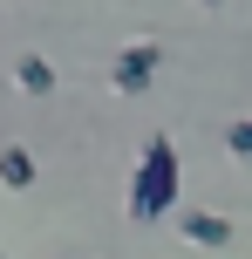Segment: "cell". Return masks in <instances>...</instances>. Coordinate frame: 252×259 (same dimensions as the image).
I'll return each instance as SVG.
<instances>
[{
    "mask_svg": "<svg viewBox=\"0 0 252 259\" xmlns=\"http://www.w3.org/2000/svg\"><path fill=\"white\" fill-rule=\"evenodd\" d=\"M177 232H184L191 246H205V252L232 246V219H225V211H184V219H177Z\"/></svg>",
    "mask_w": 252,
    "mask_h": 259,
    "instance_id": "obj_3",
    "label": "cell"
},
{
    "mask_svg": "<svg viewBox=\"0 0 252 259\" xmlns=\"http://www.w3.org/2000/svg\"><path fill=\"white\" fill-rule=\"evenodd\" d=\"M225 150L232 157H252V116H239V123L225 130Z\"/></svg>",
    "mask_w": 252,
    "mask_h": 259,
    "instance_id": "obj_6",
    "label": "cell"
},
{
    "mask_svg": "<svg viewBox=\"0 0 252 259\" xmlns=\"http://www.w3.org/2000/svg\"><path fill=\"white\" fill-rule=\"evenodd\" d=\"M157 68H164L157 41H130V48L116 55V68H109V89H116V96H143L150 82H157Z\"/></svg>",
    "mask_w": 252,
    "mask_h": 259,
    "instance_id": "obj_2",
    "label": "cell"
},
{
    "mask_svg": "<svg viewBox=\"0 0 252 259\" xmlns=\"http://www.w3.org/2000/svg\"><path fill=\"white\" fill-rule=\"evenodd\" d=\"M0 184H7V191H27V184H34V157H27L21 143L0 150Z\"/></svg>",
    "mask_w": 252,
    "mask_h": 259,
    "instance_id": "obj_4",
    "label": "cell"
},
{
    "mask_svg": "<svg viewBox=\"0 0 252 259\" xmlns=\"http://www.w3.org/2000/svg\"><path fill=\"white\" fill-rule=\"evenodd\" d=\"M14 82H21L27 96H48L55 89V68L41 62V55H21V62H14Z\"/></svg>",
    "mask_w": 252,
    "mask_h": 259,
    "instance_id": "obj_5",
    "label": "cell"
},
{
    "mask_svg": "<svg viewBox=\"0 0 252 259\" xmlns=\"http://www.w3.org/2000/svg\"><path fill=\"white\" fill-rule=\"evenodd\" d=\"M205 7H225V0H205Z\"/></svg>",
    "mask_w": 252,
    "mask_h": 259,
    "instance_id": "obj_7",
    "label": "cell"
},
{
    "mask_svg": "<svg viewBox=\"0 0 252 259\" xmlns=\"http://www.w3.org/2000/svg\"><path fill=\"white\" fill-rule=\"evenodd\" d=\"M177 184H184L177 143H171V137H150V143H143V157H136V178H130V219H136V225H157V219H171V205H177Z\"/></svg>",
    "mask_w": 252,
    "mask_h": 259,
    "instance_id": "obj_1",
    "label": "cell"
}]
</instances>
